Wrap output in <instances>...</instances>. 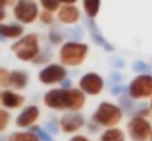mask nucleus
I'll list each match as a JSON object with an SVG mask.
<instances>
[{"mask_svg":"<svg viewBox=\"0 0 152 141\" xmlns=\"http://www.w3.org/2000/svg\"><path fill=\"white\" fill-rule=\"evenodd\" d=\"M45 104L53 110L78 112L86 104V93L80 88H53L45 94Z\"/></svg>","mask_w":152,"mask_h":141,"instance_id":"1","label":"nucleus"},{"mask_svg":"<svg viewBox=\"0 0 152 141\" xmlns=\"http://www.w3.org/2000/svg\"><path fill=\"white\" fill-rule=\"evenodd\" d=\"M89 54L87 44L68 41L59 48V60L64 66H80Z\"/></svg>","mask_w":152,"mask_h":141,"instance_id":"2","label":"nucleus"},{"mask_svg":"<svg viewBox=\"0 0 152 141\" xmlns=\"http://www.w3.org/2000/svg\"><path fill=\"white\" fill-rule=\"evenodd\" d=\"M10 50L15 53V56L22 62L34 60L40 54V44L37 34H27L21 38H18L16 43H13Z\"/></svg>","mask_w":152,"mask_h":141,"instance_id":"3","label":"nucleus"},{"mask_svg":"<svg viewBox=\"0 0 152 141\" xmlns=\"http://www.w3.org/2000/svg\"><path fill=\"white\" fill-rule=\"evenodd\" d=\"M121 119H123V110L117 104L109 101H102L92 116V121L96 125H101L105 128H112L118 125Z\"/></svg>","mask_w":152,"mask_h":141,"instance_id":"4","label":"nucleus"},{"mask_svg":"<svg viewBox=\"0 0 152 141\" xmlns=\"http://www.w3.org/2000/svg\"><path fill=\"white\" fill-rule=\"evenodd\" d=\"M127 132L133 141H148L152 134V125L145 116L137 115L127 124Z\"/></svg>","mask_w":152,"mask_h":141,"instance_id":"5","label":"nucleus"},{"mask_svg":"<svg viewBox=\"0 0 152 141\" xmlns=\"http://www.w3.org/2000/svg\"><path fill=\"white\" fill-rule=\"evenodd\" d=\"M39 15V6L33 0H18L13 4V16L21 24H33Z\"/></svg>","mask_w":152,"mask_h":141,"instance_id":"6","label":"nucleus"},{"mask_svg":"<svg viewBox=\"0 0 152 141\" xmlns=\"http://www.w3.org/2000/svg\"><path fill=\"white\" fill-rule=\"evenodd\" d=\"M129 94L132 98L136 100L152 97V75L142 74L136 77L129 85Z\"/></svg>","mask_w":152,"mask_h":141,"instance_id":"7","label":"nucleus"},{"mask_svg":"<svg viewBox=\"0 0 152 141\" xmlns=\"http://www.w3.org/2000/svg\"><path fill=\"white\" fill-rule=\"evenodd\" d=\"M65 77H66L65 66L64 65H58V63L48 65L39 74V80L45 85H55L58 82H62L65 80Z\"/></svg>","mask_w":152,"mask_h":141,"instance_id":"8","label":"nucleus"},{"mask_svg":"<svg viewBox=\"0 0 152 141\" xmlns=\"http://www.w3.org/2000/svg\"><path fill=\"white\" fill-rule=\"evenodd\" d=\"M78 85H80V90H83L86 94L98 95L103 90V80H102L101 75L90 72V74H86L81 77Z\"/></svg>","mask_w":152,"mask_h":141,"instance_id":"9","label":"nucleus"},{"mask_svg":"<svg viewBox=\"0 0 152 141\" xmlns=\"http://www.w3.org/2000/svg\"><path fill=\"white\" fill-rule=\"evenodd\" d=\"M59 125H61V129L66 134H74L77 131H80L84 125H86V121H84V116L81 113H77V112H72V113H66L61 118L59 121Z\"/></svg>","mask_w":152,"mask_h":141,"instance_id":"10","label":"nucleus"},{"mask_svg":"<svg viewBox=\"0 0 152 141\" xmlns=\"http://www.w3.org/2000/svg\"><path fill=\"white\" fill-rule=\"evenodd\" d=\"M40 118V110L37 106H28L25 107L16 118V127L19 128H28V127H33L37 119Z\"/></svg>","mask_w":152,"mask_h":141,"instance_id":"11","label":"nucleus"},{"mask_svg":"<svg viewBox=\"0 0 152 141\" xmlns=\"http://www.w3.org/2000/svg\"><path fill=\"white\" fill-rule=\"evenodd\" d=\"M58 19L62 24H66V25L77 24L78 19H80V10L74 4H64L58 10Z\"/></svg>","mask_w":152,"mask_h":141,"instance_id":"12","label":"nucleus"},{"mask_svg":"<svg viewBox=\"0 0 152 141\" xmlns=\"http://www.w3.org/2000/svg\"><path fill=\"white\" fill-rule=\"evenodd\" d=\"M0 103L6 109H19V107H22L25 104V97L15 93V91H12V90H3Z\"/></svg>","mask_w":152,"mask_h":141,"instance_id":"13","label":"nucleus"},{"mask_svg":"<svg viewBox=\"0 0 152 141\" xmlns=\"http://www.w3.org/2000/svg\"><path fill=\"white\" fill-rule=\"evenodd\" d=\"M0 35L4 38H21L24 27L19 24H0Z\"/></svg>","mask_w":152,"mask_h":141,"instance_id":"14","label":"nucleus"},{"mask_svg":"<svg viewBox=\"0 0 152 141\" xmlns=\"http://www.w3.org/2000/svg\"><path fill=\"white\" fill-rule=\"evenodd\" d=\"M28 81H30V77L28 74H25L24 71H12L10 72V84L12 87H15L16 90H22L28 85Z\"/></svg>","mask_w":152,"mask_h":141,"instance_id":"15","label":"nucleus"},{"mask_svg":"<svg viewBox=\"0 0 152 141\" xmlns=\"http://www.w3.org/2000/svg\"><path fill=\"white\" fill-rule=\"evenodd\" d=\"M99 141H126V134L121 129L112 127V128H108L102 134Z\"/></svg>","mask_w":152,"mask_h":141,"instance_id":"16","label":"nucleus"},{"mask_svg":"<svg viewBox=\"0 0 152 141\" xmlns=\"http://www.w3.org/2000/svg\"><path fill=\"white\" fill-rule=\"evenodd\" d=\"M83 7H84V12L89 18H95L99 13L101 0H83Z\"/></svg>","mask_w":152,"mask_h":141,"instance_id":"17","label":"nucleus"},{"mask_svg":"<svg viewBox=\"0 0 152 141\" xmlns=\"http://www.w3.org/2000/svg\"><path fill=\"white\" fill-rule=\"evenodd\" d=\"M9 141H42L34 131L28 132H13L9 135Z\"/></svg>","mask_w":152,"mask_h":141,"instance_id":"18","label":"nucleus"},{"mask_svg":"<svg viewBox=\"0 0 152 141\" xmlns=\"http://www.w3.org/2000/svg\"><path fill=\"white\" fill-rule=\"evenodd\" d=\"M40 4L45 10H49V12H56L59 10V4L61 1L59 0H40Z\"/></svg>","mask_w":152,"mask_h":141,"instance_id":"19","label":"nucleus"},{"mask_svg":"<svg viewBox=\"0 0 152 141\" xmlns=\"http://www.w3.org/2000/svg\"><path fill=\"white\" fill-rule=\"evenodd\" d=\"M0 85L12 87V84H10V71H7L6 68H0Z\"/></svg>","mask_w":152,"mask_h":141,"instance_id":"20","label":"nucleus"},{"mask_svg":"<svg viewBox=\"0 0 152 141\" xmlns=\"http://www.w3.org/2000/svg\"><path fill=\"white\" fill-rule=\"evenodd\" d=\"M9 121H10V115L7 110L4 109H0V131H4L6 127L9 125Z\"/></svg>","mask_w":152,"mask_h":141,"instance_id":"21","label":"nucleus"},{"mask_svg":"<svg viewBox=\"0 0 152 141\" xmlns=\"http://www.w3.org/2000/svg\"><path fill=\"white\" fill-rule=\"evenodd\" d=\"M39 19L42 21V24H45V25H50L53 24V12H49V10H43V12H40V15H39Z\"/></svg>","mask_w":152,"mask_h":141,"instance_id":"22","label":"nucleus"},{"mask_svg":"<svg viewBox=\"0 0 152 141\" xmlns=\"http://www.w3.org/2000/svg\"><path fill=\"white\" fill-rule=\"evenodd\" d=\"M31 131H34V132L40 137V140H42V141H52L50 137H49V135H48L45 131H42L40 128H37V127H33V128H31Z\"/></svg>","mask_w":152,"mask_h":141,"instance_id":"23","label":"nucleus"},{"mask_svg":"<svg viewBox=\"0 0 152 141\" xmlns=\"http://www.w3.org/2000/svg\"><path fill=\"white\" fill-rule=\"evenodd\" d=\"M4 19H6V6L0 3V22H3Z\"/></svg>","mask_w":152,"mask_h":141,"instance_id":"24","label":"nucleus"},{"mask_svg":"<svg viewBox=\"0 0 152 141\" xmlns=\"http://www.w3.org/2000/svg\"><path fill=\"white\" fill-rule=\"evenodd\" d=\"M49 38H50V40L53 41V43H59V41L62 40V35H59L58 33H52V34H50V37H49Z\"/></svg>","mask_w":152,"mask_h":141,"instance_id":"25","label":"nucleus"},{"mask_svg":"<svg viewBox=\"0 0 152 141\" xmlns=\"http://www.w3.org/2000/svg\"><path fill=\"white\" fill-rule=\"evenodd\" d=\"M69 141H90V140H89L86 135H74Z\"/></svg>","mask_w":152,"mask_h":141,"instance_id":"26","label":"nucleus"},{"mask_svg":"<svg viewBox=\"0 0 152 141\" xmlns=\"http://www.w3.org/2000/svg\"><path fill=\"white\" fill-rule=\"evenodd\" d=\"M13 1H15V0H0V3H3L6 7L10 6V4H13Z\"/></svg>","mask_w":152,"mask_h":141,"instance_id":"27","label":"nucleus"},{"mask_svg":"<svg viewBox=\"0 0 152 141\" xmlns=\"http://www.w3.org/2000/svg\"><path fill=\"white\" fill-rule=\"evenodd\" d=\"M62 4H75L77 0H59Z\"/></svg>","mask_w":152,"mask_h":141,"instance_id":"28","label":"nucleus"},{"mask_svg":"<svg viewBox=\"0 0 152 141\" xmlns=\"http://www.w3.org/2000/svg\"><path fill=\"white\" fill-rule=\"evenodd\" d=\"M149 109L152 110V97H151V104H149Z\"/></svg>","mask_w":152,"mask_h":141,"instance_id":"29","label":"nucleus"},{"mask_svg":"<svg viewBox=\"0 0 152 141\" xmlns=\"http://www.w3.org/2000/svg\"><path fill=\"white\" fill-rule=\"evenodd\" d=\"M0 101H1V91H0Z\"/></svg>","mask_w":152,"mask_h":141,"instance_id":"30","label":"nucleus"},{"mask_svg":"<svg viewBox=\"0 0 152 141\" xmlns=\"http://www.w3.org/2000/svg\"><path fill=\"white\" fill-rule=\"evenodd\" d=\"M149 140H151V141H152V134H151V138H149Z\"/></svg>","mask_w":152,"mask_h":141,"instance_id":"31","label":"nucleus"}]
</instances>
